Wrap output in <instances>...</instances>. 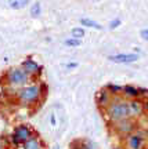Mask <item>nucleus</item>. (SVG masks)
Segmentation results:
<instances>
[{"label": "nucleus", "mask_w": 148, "mask_h": 149, "mask_svg": "<svg viewBox=\"0 0 148 149\" xmlns=\"http://www.w3.org/2000/svg\"><path fill=\"white\" fill-rule=\"evenodd\" d=\"M65 68L67 69H75V68H78V62H69V64L65 65Z\"/></svg>", "instance_id": "nucleus-22"}, {"label": "nucleus", "mask_w": 148, "mask_h": 149, "mask_svg": "<svg viewBox=\"0 0 148 149\" xmlns=\"http://www.w3.org/2000/svg\"><path fill=\"white\" fill-rule=\"evenodd\" d=\"M138 58H140V54L137 53H122L108 55V59L114 64H133L138 61Z\"/></svg>", "instance_id": "nucleus-8"}, {"label": "nucleus", "mask_w": 148, "mask_h": 149, "mask_svg": "<svg viewBox=\"0 0 148 149\" xmlns=\"http://www.w3.org/2000/svg\"><path fill=\"white\" fill-rule=\"evenodd\" d=\"M29 3H31V0H8L10 8H13V10H15V11L25 8Z\"/></svg>", "instance_id": "nucleus-15"}, {"label": "nucleus", "mask_w": 148, "mask_h": 149, "mask_svg": "<svg viewBox=\"0 0 148 149\" xmlns=\"http://www.w3.org/2000/svg\"><path fill=\"white\" fill-rule=\"evenodd\" d=\"M64 44L67 47H79L80 44H82V40L80 39H75V37H69V39H65Z\"/></svg>", "instance_id": "nucleus-19"}, {"label": "nucleus", "mask_w": 148, "mask_h": 149, "mask_svg": "<svg viewBox=\"0 0 148 149\" xmlns=\"http://www.w3.org/2000/svg\"><path fill=\"white\" fill-rule=\"evenodd\" d=\"M71 35H72V37H75V39H83L86 35L85 32V29L83 28H80V26H76V28H72V31H71Z\"/></svg>", "instance_id": "nucleus-18"}, {"label": "nucleus", "mask_w": 148, "mask_h": 149, "mask_svg": "<svg viewBox=\"0 0 148 149\" xmlns=\"http://www.w3.org/2000/svg\"><path fill=\"white\" fill-rule=\"evenodd\" d=\"M36 130L29 126V124H25V123H21V124H17L15 127L13 128V131L8 135V139L10 142L14 146H18V145L27 142L28 139H31L33 135H36Z\"/></svg>", "instance_id": "nucleus-5"}, {"label": "nucleus", "mask_w": 148, "mask_h": 149, "mask_svg": "<svg viewBox=\"0 0 148 149\" xmlns=\"http://www.w3.org/2000/svg\"><path fill=\"white\" fill-rule=\"evenodd\" d=\"M69 149H98V148H97V145L93 144L89 139L79 138V139H74L69 144Z\"/></svg>", "instance_id": "nucleus-12"}, {"label": "nucleus", "mask_w": 148, "mask_h": 149, "mask_svg": "<svg viewBox=\"0 0 148 149\" xmlns=\"http://www.w3.org/2000/svg\"><path fill=\"white\" fill-rule=\"evenodd\" d=\"M101 113H102V117L105 119L107 124L132 117L130 116V109H129V102L122 95L112 97L111 104L101 112Z\"/></svg>", "instance_id": "nucleus-2"}, {"label": "nucleus", "mask_w": 148, "mask_h": 149, "mask_svg": "<svg viewBox=\"0 0 148 149\" xmlns=\"http://www.w3.org/2000/svg\"><path fill=\"white\" fill-rule=\"evenodd\" d=\"M121 25H122L121 18H115V19H112V21L109 22V29H111V31H115V29L119 28Z\"/></svg>", "instance_id": "nucleus-20"}, {"label": "nucleus", "mask_w": 148, "mask_h": 149, "mask_svg": "<svg viewBox=\"0 0 148 149\" xmlns=\"http://www.w3.org/2000/svg\"><path fill=\"white\" fill-rule=\"evenodd\" d=\"M21 68L31 76V79H35V80L39 79L43 73V66L42 65H39L36 61L32 59L31 57H28V58H25L24 61H22Z\"/></svg>", "instance_id": "nucleus-7"}, {"label": "nucleus", "mask_w": 148, "mask_h": 149, "mask_svg": "<svg viewBox=\"0 0 148 149\" xmlns=\"http://www.w3.org/2000/svg\"><path fill=\"white\" fill-rule=\"evenodd\" d=\"M122 87H123V86L114 84V83H109V84L105 86L107 91H108V93H109L112 97H115V95H122Z\"/></svg>", "instance_id": "nucleus-16"}, {"label": "nucleus", "mask_w": 148, "mask_h": 149, "mask_svg": "<svg viewBox=\"0 0 148 149\" xmlns=\"http://www.w3.org/2000/svg\"><path fill=\"white\" fill-rule=\"evenodd\" d=\"M122 97L125 100H136V98H140V94H138V87L132 84H126L122 87Z\"/></svg>", "instance_id": "nucleus-13"}, {"label": "nucleus", "mask_w": 148, "mask_h": 149, "mask_svg": "<svg viewBox=\"0 0 148 149\" xmlns=\"http://www.w3.org/2000/svg\"><path fill=\"white\" fill-rule=\"evenodd\" d=\"M112 101V95L107 91L105 87H102L101 90L97 91L95 94V104H97V108L100 109V112H102L105 109Z\"/></svg>", "instance_id": "nucleus-10"}, {"label": "nucleus", "mask_w": 148, "mask_h": 149, "mask_svg": "<svg viewBox=\"0 0 148 149\" xmlns=\"http://www.w3.org/2000/svg\"><path fill=\"white\" fill-rule=\"evenodd\" d=\"M121 141L123 149H145L148 141V131L138 127L134 133L123 137Z\"/></svg>", "instance_id": "nucleus-4"}, {"label": "nucleus", "mask_w": 148, "mask_h": 149, "mask_svg": "<svg viewBox=\"0 0 148 149\" xmlns=\"http://www.w3.org/2000/svg\"><path fill=\"white\" fill-rule=\"evenodd\" d=\"M4 77H6V81L7 84L11 86V87H18L21 88L24 86L29 84L31 81V76L22 69L21 66H17V68H10L4 73Z\"/></svg>", "instance_id": "nucleus-6"}, {"label": "nucleus", "mask_w": 148, "mask_h": 149, "mask_svg": "<svg viewBox=\"0 0 148 149\" xmlns=\"http://www.w3.org/2000/svg\"><path fill=\"white\" fill-rule=\"evenodd\" d=\"M97 1H100V0H97Z\"/></svg>", "instance_id": "nucleus-26"}, {"label": "nucleus", "mask_w": 148, "mask_h": 149, "mask_svg": "<svg viewBox=\"0 0 148 149\" xmlns=\"http://www.w3.org/2000/svg\"><path fill=\"white\" fill-rule=\"evenodd\" d=\"M140 36H141V39H143V40L148 42V28H145V29H141V31H140Z\"/></svg>", "instance_id": "nucleus-21"}, {"label": "nucleus", "mask_w": 148, "mask_h": 149, "mask_svg": "<svg viewBox=\"0 0 148 149\" xmlns=\"http://www.w3.org/2000/svg\"><path fill=\"white\" fill-rule=\"evenodd\" d=\"M0 149H3V146H1V144H0Z\"/></svg>", "instance_id": "nucleus-24"}, {"label": "nucleus", "mask_w": 148, "mask_h": 149, "mask_svg": "<svg viewBox=\"0 0 148 149\" xmlns=\"http://www.w3.org/2000/svg\"><path fill=\"white\" fill-rule=\"evenodd\" d=\"M17 149H47V145L44 142V139H43L39 134H36V135H33L31 139H28L27 142L18 145Z\"/></svg>", "instance_id": "nucleus-9"}, {"label": "nucleus", "mask_w": 148, "mask_h": 149, "mask_svg": "<svg viewBox=\"0 0 148 149\" xmlns=\"http://www.w3.org/2000/svg\"><path fill=\"white\" fill-rule=\"evenodd\" d=\"M108 130L111 131L112 135H115L118 138H123L129 134L134 133L138 128V122L137 119H133V117H129V119H123V120H118V122L114 123H108Z\"/></svg>", "instance_id": "nucleus-3"}, {"label": "nucleus", "mask_w": 148, "mask_h": 149, "mask_svg": "<svg viewBox=\"0 0 148 149\" xmlns=\"http://www.w3.org/2000/svg\"><path fill=\"white\" fill-rule=\"evenodd\" d=\"M145 149H148V145H147V146H145Z\"/></svg>", "instance_id": "nucleus-25"}, {"label": "nucleus", "mask_w": 148, "mask_h": 149, "mask_svg": "<svg viewBox=\"0 0 148 149\" xmlns=\"http://www.w3.org/2000/svg\"><path fill=\"white\" fill-rule=\"evenodd\" d=\"M112 149H123V148H122V146H114Z\"/></svg>", "instance_id": "nucleus-23"}, {"label": "nucleus", "mask_w": 148, "mask_h": 149, "mask_svg": "<svg viewBox=\"0 0 148 149\" xmlns=\"http://www.w3.org/2000/svg\"><path fill=\"white\" fill-rule=\"evenodd\" d=\"M46 84L44 83H29L15 91V100L22 107H33L39 105L42 101H44L46 97Z\"/></svg>", "instance_id": "nucleus-1"}, {"label": "nucleus", "mask_w": 148, "mask_h": 149, "mask_svg": "<svg viewBox=\"0 0 148 149\" xmlns=\"http://www.w3.org/2000/svg\"><path fill=\"white\" fill-rule=\"evenodd\" d=\"M42 4L39 3V1H35L33 4L31 6V11H29V14H31L32 18H39V17L42 15Z\"/></svg>", "instance_id": "nucleus-17"}, {"label": "nucleus", "mask_w": 148, "mask_h": 149, "mask_svg": "<svg viewBox=\"0 0 148 149\" xmlns=\"http://www.w3.org/2000/svg\"><path fill=\"white\" fill-rule=\"evenodd\" d=\"M80 25L85 28H91V29H95V31H102V25L98 24V22L93 21L90 18H80Z\"/></svg>", "instance_id": "nucleus-14"}, {"label": "nucleus", "mask_w": 148, "mask_h": 149, "mask_svg": "<svg viewBox=\"0 0 148 149\" xmlns=\"http://www.w3.org/2000/svg\"><path fill=\"white\" fill-rule=\"evenodd\" d=\"M129 109H130V116L133 119H138L145 113V108H144V100L136 98V100H129Z\"/></svg>", "instance_id": "nucleus-11"}]
</instances>
